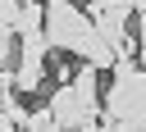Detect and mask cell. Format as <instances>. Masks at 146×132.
<instances>
[{"mask_svg":"<svg viewBox=\"0 0 146 132\" xmlns=\"http://www.w3.org/2000/svg\"><path fill=\"white\" fill-rule=\"evenodd\" d=\"M50 109H55L59 127H100V109H105L100 68L87 64V68H78L68 82H59L55 96H50Z\"/></svg>","mask_w":146,"mask_h":132,"instance_id":"6da1fadb","label":"cell"},{"mask_svg":"<svg viewBox=\"0 0 146 132\" xmlns=\"http://www.w3.org/2000/svg\"><path fill=\"white\" fill-rule=\"evenodd\" d=\"M91 32H96V18L78 0H46V36H50V50L78 55Z\"/></svg>","mask_w":146,"mask_h":132,"instance_id":"7a4b0ae2","label":"cell"},{"mask_svg":"<svg viewBox=\"0 0 146 132\" xmlns=\"http://www.w3.org/2000/svg\"><path fill=\"white\" fill-rule=\"evenodd\" d=\"M132 14H137L132 0H110V5L96 14V32L110 36L114 46H123V41H128V23H132Z\"/></svg>","mask_w":146,"mask_h":132,"instance_id":"3957f363","label":"cell"},{"mask_svg":"<svg viewBox=\"0 0 146 132\" xmlns=\"http://www.w3.org/2000/svg\"><path fill=\"white\" fill-rule=\"evenodd\" d=\"M78 55H82L87 64H96V68H114V59H119L123 50H119V46H114L110 36H100V32H91V36L82 41V50H78Z\"/></svg>","mask_w":146,"mask_h":132,"instance_id":"277c9868","label":"cell"},{"mask_svg":"<svg viewBox=\"0 0 146 132\" xmlns=\"http://www.w3.org/2000/svg\"><path fill=\"white\" fill-rule=\"evenodd\" d=\"M14 32H18V36L46 32V5H41V0H23V9H18V18H14Z\"/></svg>","mask_w":146,"mask_h":132,"instance_id":"5b68a950","label":"cell"},{"mask_svg":"<svg viewBox=\"0 0 146 132\" xmlns=\"http://www.w3.org/2000/svg\"><path fill=\"white\" fill-rule=\"evenodd\" d=\"M27 132H46V127H59V118H55V109L50 105H41V109H32L27 114V123H23Z\"/></svg>","mask_w":146,"mask_h":132,"instance_id":"8992f818","label":"cell"},{"mask_svg":"<svg viewBox=\"0 0 146 132\" xmlns=\"http://www.w3.org/2000/svg\"><path fill=\"white\" fill-rule=\"evenodd\" d=\"M14 96H18V82H14V68H5V64H0V109H5V105H9Z\"/></svg>","mask_w":146,"mask_h":132,"instance_id":"52a82bcc","label":"cell"},{"mask_svg":"<svg viewBox=\"0 0 146 132\" xmlns=\"http://www.w3.org/2000/svg\"><path fill=\"white\" fill-rule=\"evenodd\" d=\"M137 55L146 64V9H137Z\"/></svg>","mask_w":146,"mask_h":132,"instance_id":"ba28073f","label":"cell"},{"mask_svg":"<svg viewBox=\"0 0 146 132\" xmlns=\"http://www.w3.org/2000/svg\"><path fill=\"white\" fill-rule=\"evenodd\" d=\"M18 9H23V0H0V18H5V23H14Z\"/></svg>","mask_w":146,"mask_h":132,"instance_id":"9c48e42d","label":"cell"},{"mask_svg":"<svg viewBox=\"0 0 146 132\" xmlns=\"http://www.w3.org/2000/svg\"><path fill=\"white\" fill-rule=\"evenodd\" d=\"M5 127H18V123H14V114H9V109H0V132H5Z\"/></svg>","mask_w":146,"mask_h":132,"instance_id":"30bf717a","label":"cell"},{"mask_svg":"<svg viewBox=\"0 0 146 132\" xmlns=\"http://www.w3.org/2000/svg\"><path fill=\"white\" fill-rule=\"evenodd\" d=\"M78 5H87V0H78Z\"/></svg>","mask_w":146,"mask_h":132,"instance_id":"8fae6325","label":"cell"}]
</instances>
